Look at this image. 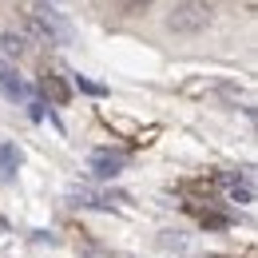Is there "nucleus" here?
Here are the masks:
<instances>
[{
  "instance_id": "obj_8",
  "label": "nucleus",
  "mask_w": 258,
  "mask_h": 258,
  "mask_svg": "<svg viewBox=\"0 0 258 258\" xmlns=\"http://www.w3.org/2000/svg\"><path fill=\"white\" fill-rule=\"evenodd\" d=\"M40 92H44V96L52 99L56 107H64L68 99H72V88H68V84L60 80V76H52V72H48V76H40Z\"/></svg>"
},
{
  "instance_id": "obj_14",
  "label": "nucleus",
  "mask_w": 258,
  "mask_h": 258,
  "mask_svg": "<svg viewBox=\"0 0 258 258\" xmlns=\"http://www.w3.org/2000/svg\"><path fill=\"white\" fill-rule=\"evenodd\" d=\"M28 107H32V111H28V115H32L36 123H40V119H44V103H36V99H32V103H28Z\"/></svg>"
},
{
  "instance_id": "obj_3",
  "label": "nucleus",
  "mask_w": 258,
  "mask_h": 258,
  "mask_svg": "<svg viewBox=\"0 0 258 258\" xmlns=\"http://www.w3.org/2000/svg\"><path fill=\"white\" fill-rule=\"evenodd\" d=\"M207 24H211V4L207 0H187V4H179L167 16V28L171 32H203Z\"/></svg>"
},
{
  "instance_id": "obj_2",
  "label": "nucleus",
  "mask_w": 258,
  "mask_h": 258,
  "mask_svg": "<svg viewBox=\"0 0 258 258\" xmlns=\"http://www.w3.org/2000/svg\"><path fill=\"white\" fill-rule=\"evenodd\" d=\"M64 199L72 207H92V211H111L119 203H127V195L119 191H103V187H88V183H72L64 191Z\"/></svg>"
},
{
  "instance_id": "obj_4",
  "label": "nucleus",
  "mask_w": 258,
  "mask_h": 258,
  "mask_svg": "<svg viewBox=\"0 0 258 258\" xmlns=\"http://www.w3.org/2000/svg\"><path fill=\"white\" fill-rule=\"evenodd\" d=\"M123 167H127L123 151H92L88 155V175L92 179H115V175H123Z\"/></svg>"
},
{
  "instance_id": "obj_9",
  "label": "nucleus",
  "mask_w": 258,
  "mask_h": 258,
  "mask_svg": "<svg viewBox=\"0 0 258 258\" xmlns=\"http://www.w3.org/2000/svg\"><path fill=\"white\" fill-rule=\"evenodd\" d=\"M16 167H20V151L12 143H0V175L8 179V175H16Z\"/></svg>"
},
{
  "instance_id": "obj_6",
  "label": "nucleus",
  "mask_w": 258,
  "mask_h": 258,
  "mask_svg": "<svg viewBox=\"0 0 258 258\" xmlns=\"http://www.w3.org/2000/svg\"><path fill=\"white\" fill-rule=\"evenodd\" d=\"M0 96L4 99H32V88L16 76L12 64H0Z\"/></svg>"
},
{
  "instance_id": "obj_1",
  "label": "nucleus",
  "mask_w": 258,
  "mask_h": 258,
  "mask_svg": "<svg viewBox=\"0 0 258 258\" xmlns=\"http://www.w3.org/2000/svg\"><path fill=\"white\" fill-rule=\"evenodd\" d=\"M28 32L36 40H48V44H72L76 40V28L68 24L64 12H56L52 4H40L36 12H28Z\"/></svg>"
},
{
  "instance_id": "obj_12",
  "label": "nucleus",
  "mask_w": 258,
  "mask_h": 258,
  "mask_svg": "<svg viewBox=\"0 0 258 258\" xmlns=\"http://www.w3.org/2000/svg\"><path fill=\"white\" fill-rule=\"evenodd\" d=\"M203 226L207 230H223V226H230V219L226 215H203Z\"/></svg>"
},
{
  "instance_id": "obj_13",
  "label": "nucleus",
  "mask_w": 258,
  "mask_h": 258,
  "mask_svg": "<svg viewBox=\"0 0 258 258\" xmlns=\"http://www.w3.org/2000/svg\"><path fill=\"white\" fill-rule=\"evenodd\" d=\"M143 4H151V0H123V12H139Z\"/></svg>"
},
{
  "instance_id": "obj_5",
  "label": "nucleus",
  "mask_w": 258,
  "mask_h": 258,
  "mask_svg": "<svg viewBox=\"0 0 258 258\" xmlns=\"http://www.w3.org/2000/svg\"><path fill=\"white\" fill-rule=\"evenodd\" d=\"M223 187H226V199H230V203H242V207L254 203V171H250V167H246L242 175L230 171V175H223Z\"/></svg>"
},
{
  "instance_id": "obj_15",
  "label": "nucleus",
  "mask_w": 258,
  "mask_h": 258,
  "mask_svg": "<svg viewBox=\"0 0 258 258\" xmlns=\"http://www.w3.org/2000/svg\"><path fill=\"white\" fill-rule=\"evenodd\" d=\"M40 4H56V0H40Z\"/></svg>"
},
{
  "instance_id": "obj_10",
  "label": "nucleus",
  "mask_w": 258,
  "mask_h": 258,
  "mask_svg": "<svg viewBox=\"0 0 258 258\" xmlns=\"http://www.w3.org/2000/svg\"><path fill=\"white\" fill-rule=\"evenodd\" d=\"M0 48H4L8 56H20V52L28 48V40H24L20 32H0Z\"/></svg>"
},
{
  "instance_id": "obj_11",
  "label": "nucleus",
  "mask_w": 258,
  "mask_h": 258,
  "mask_svg": "<svg viewBox=\"0 0 258 258\" xmlns=\"http://www.w3.org/2000/svg\"><path fill=\"white\" fill-rule=\"evenodd\" d=\"M72 84H76V92H84V96H107V84H96V80H88V76H76V80H72Z\"/></svg>"
},
{
  "instance_id": "obj_7",
  "label": "nucleus",
  "mask_w": 258,
  "mask_h": 258,
  "mask_svg": "<svg viewBox=\"0 0 258 258\" xmlns=\"http://www.w3.org/2000/svg\"><path fill=\"white\" fill-rule=\"evenodd\" d=\"M159 246L163 250H175V254H195V250H199V242H195L187 230H163Z\"/></svg>"
}]
</instances>
